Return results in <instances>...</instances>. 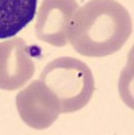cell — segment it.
<instances>
[{"mask_svg": "<svg viewBox=\"0 0 134 135\" xmlns=\"http://www.w3.org/2000/svg\"><path fill=\"white\" fill-rule=\"evenodd\" d=\"M133 32L129 11L115 0H89L72 18L68 42L85 57H107L123 47Z\"/></svg>", "mask_w": 134, "mask_h": 135, "instance_id": "cell-1", "label": "cell"}, {"mask_svg": "<svg viewBox=\"0 0 134 135\" xmlns=\"http://www.w3.org/2000/svg\"><path fill=\"white\" fill-rule=\"evenodd\" d=\"M39 80L60 100L61 114L80 111L95 92V78L89 66L73 57H58L41 72Z\"/></svg>", "mask_w": 134, "mask_h": 135, "instance_id": "cell-2", "label": "cell"}, {"mask_svg": "<svg viewBox=\"0 0 134 135\" xmlns=\"http://www.w3.org/2000/svg\"><path fill=\"white\" fill-rule=\"evenodd\" d=\"M15 103L20 119L34 130L49 128L61 114L58 97L39 78L22 89Z\"/></svg>", "mask_w": 134, "mask_h": 135, "instance_id": "cell-3", "label": "cell"}, {"mask_svg": "<svg viewBox=\"0 0 134 135\" xmlns=\"http://www.w3.org/2000/svg\"><path fill=\"white\" fill-rule=\"evenodd\" d=\"M79 9L76 0H43L35 18V35L56 47L68 45L73 15Z\"/></svg>", "mask_w": 134, "mask_h": 135, "instance_id": "cell-4", "label": "cell"}, {"mask_svg": "<svg viewBox=\"0 0 134 135\" xmlns=\"http://www.w3.org/2000/svg\"><path fill=\"white\" fill-rule=\"evenodd\" d=\"M35 73V64L25 39L12 37L0 42V89L25 86Z\"/></svg>", "mask_w": 134, "mask_h": 135, "instance_id": "cell-5", "label": "cell"}, {"mask_svg": "<svg viewBox=\"0 0 134 135\" xmlns=\"http://www.w3.org/2000/svg\"><path fill=\"white\" fill-rule=\"evenodd\" d=\"M37 0H0V39L12 38L33 22Z\"/></svg>", "mask_w": 134, "mask_h": 135, "instance_id": "cell-6", "label": "cell"}]
</instances>
